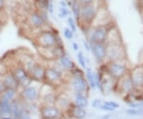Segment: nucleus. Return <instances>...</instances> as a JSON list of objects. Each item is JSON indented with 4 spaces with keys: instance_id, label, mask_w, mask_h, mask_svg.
Masks as SVG:
<instances>
[{
    "instance_id": "obj_1",
    "label": "nucleus",
    "mask_w": 143,
    "mask_h": 119,
    "mask_svg": "<svg viewBox=\"0 0 143 119\" xmlns=\"http://www.w3.org/2000/svg\"><path fill=\"white\" fill-rule=\"evenodd\" d=\"M100 68L111 76L114 80L117 81L130 72V69L122 61L117 62H107L101 64Z\"/></svg>"
},
{
    "instance_id": "obj_2",
    "label": "nucleus",
    "mask_w": 143,
    "mask_h": 119,
    "mask_svg": "<svg viewBox=\"0 0 143 119\" xmlns=\"http://www.w3.org/2000/svg\"><path fill=\"white\" fill-rule=\"evenodd\" d=\"M65 73L61 72L53 66H48L45 69L44 83L54 89L61 87L65 83Z\"/></svg>"
},
{
    "instance_id": "obj_3",
    "label": "nucleus",
    "mask_w": 143,
    "mask_h": 119,
    "mask_svg": "<svg viewBox=\"0 0 143 119\" xmlns=\"http://www.w3.org/2000/svg\"><path fill=\"white\" fill-rule=\"evenodd\" d=\"M57 34L50 30H41L34 38V43L37 48H52L57 46Z\"/></svg>"
},
{
    "instance_id": "obj_4",
    "label": "nucleus",
    "mask_w": 143,
    "mask_h": 119,
    "mask_svg": "<svg viewBox=\"0 0 143 119\" xmlns=\"http://www.w3.org/2000/svg\"><path fill=\"white\" fill-rule=\"evenodd\" d=\"M99 10L95 5V2L88 5H83L80 8V16L77 19L82 25L83 28H88L94 22Z\"/></svg>"
},
{
    "instance_id": "obj_5",
    "label": "nucleus",
    "mask_w": 143,
    "mask_h": 119,
    "mask_svg": "<svg viewBox=\"0 0 143 119\" xmlns=\"http://www.w3.org/2000/svg\"><path fill=\"white\" fill-rule=\"evenodd\" d=\"M134 91H135V90L129 73L122 77L119 78V80L115 81L113 92L122 96L123 98L131 94Z\"/></svg>"
},
{
    "instance_id": "obj_6",
    "label": "nucleus",
    "mask_w": 143,
    "mask_h": 119,
    "mask_svg": "<svg viewBox=\"0 0 143 119\" xmlns=\"http://www.w3.org/2000/svg\"><path fill=\"white\" fill-rule=\"evenodd\" d=\"M9 71L13 74V76L15 77L17 82L18 83L20 89L31 85L32 83L33 82L31 77L29 76V73L24 69V67H22L20 64H18V62L16 65L11 66V68L9 69Z\"/></svg>"
},
{
    "instance_id": "obj_7",
    "label": "nucleus",
    "mask_w": 143,
    "mask_h": 119,
    "mask_svg": "<svg viewBox=\"0 0 143 119\" xmlns=\"http://www.w3.org/2000/svg\"><path fill=\"white\" fill-rule=\"evenodd\" d=\"M108 28L103 25H98L93 28L91 34H88L87 41L90 43H106Z\"/></svg>"
},
{
    "instance_id": "obj_8",
    "label": "nucleus",
    "mask_w": 143,
    "mask_h": 119,
    "mask_svg": "<svg viewBox=\"0 0 143 119\" xmlns=\"http://www.w3.org/2000/svg\"><path fill=\"white\" fill-rule=\"evenodd\" d=\"M41 89L43 90V92L39 90L40 105H54L57 97V90L45 83L42 84Z\"/></svg>"
},
{
    "instance_id": "obj_9",
    "label": "nucleus",
    "mask_w": 143,
    "mask_h": 119,
    "mask_svg": "<svg viewBox=\"0 0 143 119\" xmlns=\"http://www.w3.org/2000/svg\"><path fill=\"white\" fill-rule=\"evenodd\" d=\"M69 86L74 94H84L88 95L90 88L85 76H69Z\"/></svg>"
},
{
    "instance_id": "obj_10",
    "label": "nucleus",
    "mask_w": 143,
    "mask_h": 119,
    "mask_svg": "<svg viewBox=\"0 0 143 119\" xmlns=\"http://www.w3.org/2000/svg\"><path fill=\"white\" fill-rule=\"evenodd\" d=\"M41 117L48 119H64V114L55 105H40L38 107Z\"/></svg>"
},
{
    "instance_id": "obj_11",
    "label": "nucleus",
    "mask_w": 143,
    "mask_h": 119,
    "mask_svg": "<svg viewBox=\"0 0 143 119\" xmlns=\"http://www.w3.org/2000/svg\"><path fill=\"white\" fill-rule=\"evenodd\" d=\"M107 47V62L122 61L125 55L124 49L120 43L106 44Z\"/></svg>"
},
{
    "instance_id": "obj_12",
    "label": "nucleus",
    "mask_w": 143,
    "mask_h": 119,
    "mask_svg": "<svg viewBox=\"0 0 143 119\" xmlns=\"http://www.w3.org/2000/svg\"><path fill=\"white\" fill-rule=\"evenodd\" d=\"M39 90L32 84L21 89L19 92V98L26 103H35L39 98Z\"/></svg>"
},
{
    "instance_id": "obj_13",
    "label": "nucleus",
    "mask_w": 143,
    "mask_h": 119,
    "mask_svg": "<svg viewBox=\"0 0 143 119\" xmlns=\"http://www.w3.org/2000/svg\"><path fill=\"white\" fill-rule=\"evenodd\" d=\"M129 74L134 90L137 92L143 90V66H138L130 70Z\"/></svg>"
},
{
    "instance_id": "obj_14",
    "label": "nucleus",
    "mask_w": 143,
    "mask_h": 119,
    "mask_svg": "<svg viewBox=\"0 0 143 119\" xmlns=\"http://www.w3.org/2000/svg\"><path fill=\"white\" fill-rule=\"evenodd\" d=\"M91 52L95 61L98 63L103 64L107 59V47L105 43H92L90 44Z\"/></svg>"
},
{
    "instance_id": "obj_15",
    "label": "nucleus",
    "mask_w": 143,
    "mask_h": 119,
    "mask_svg": "<svg viewBox=\"0 0 143 119\" xmlns=\"http://www.w3.org/2000/svg\"><path fill=\"white\" fill-rule=\"evenodd\" d=\"M26 109V102H23L18 97L17 99L11 102L10 116H11L13 119H20Z\"/></svg>"
},
{
    "instance_id": "obj_16",
    "label": "nucleus",
    "mask_w": 143,
    "mask_h": 119,
    "mask_svg": "<svg viewBox=\"0 0 143 119\" xmlns=\"http://www.w3.org/2000/svg\"><path fill=\"white\" fill-rule=\"evenodd\" d=\"M65 117L69 119H84L87 116L85 109L76 106L73 102L64 114Z\"/></svg>"
},
{
    "instance_id": "obj_17",
    "label": "nucleus",
    "mask_w": 143,
    "mask_h": 119,
    "mask_svg": "<svg viewBox=\"0 0 143 119\" xmlns=\"http://www.w3.org/2000/svg\"><path fill=\"white\" fill-rule=\"evenodd\" d=\"M27 22L30 27L35 30L42 29L47 23L42 19L39 11H32L27 17Z\"/></svg>"
},
{
    "instance_id": "obj_18",
    "label": "nucleus",
    "mask_w": 143,
    "mask_h": 119,
    "mask_svg": "<svg viewBox=\"0 0 143 119\" xmlns=\"http://www.w3.org/2000/svg\"><path fill=\"white\" fill-rule=\"evenodd\" d=\"M45 69L46 66H43L42 64L37 62L32 70L29 73V76L31 77L32 80L36 83H44L45 82Z\"/></svg>"
},
{
    "instance_id": "obj_19",
    "label": "nucleus",
    "mask_w": 143,
    "mask_h": 119,
    "mask_svg": "<svg viewBox=\"0 0 143 119\" xmlns=\"http://www.w3.org/2000/svg\"><path fill=\"white\" fill-rule=\"evenodd\" d=\"M72 104V101L71 98L67 96L66 94L61 93V94H57V97L55 102V106L60 109V111L65 114L66 110L69 108V106Z\"/></svg>"
},
{
    "instance_id": "obj_20",
    "label": "nucleus",
    "mask_w": 143,
    "mask_h": 119,
    "mask_svg": "<svg viewBox=\"0 0 143 119\" xmlns=\"http://www.w3.org/2000/svg\"><path fill=\"white\" fill-rule=\"evenodd\" d=\"M2 80L6 86V88H11V89H14L18 90L20 89L19 84L15 79V77L13 76V74L8 71L6 74H4L2 77Z\"/></svg>"
},
{
    "instance_id": "obj_21",
    "label": "nucleus",
    "mask_w": 143,
    "mask_h": 119,
    "mask_svg": "<svg viewBox=\"0 0 143 119\" xmlns=\"http://www.w3.org/2000/svg\"><path fill=\"white\" fill-rule=\"evenodd\" d=\"M57 61L59 63V65L61 66V68L67 73H68L76 66V63L67 55H64L61 57Z\"/></svg>"
},
{
    "instance_id": "obj_22",
    "label": "nucleus",
    "mask_w": 143,
    "mask_h": 119,
    "mask_svg": "<svg viewBox=\"0 0 143 119\" xmlns=\"http://www.w3.org/2000/svg\"><path fill=\"white\" fill-rule=\"evenodd\" d=\"M85 70L86 71L84 72V76L90 90H95L96 89V85H95V72H94V70L91 67H86Z\"/></svg>"
},
{
    "instance_id": "obj_23",
    "label": "nucleus",
    "mask_w": 143,
    "mask_h": 119,
    "mask_svg": "<svg viewBox=\"0 0 143 119\" xmlns=\"http://www.w3.org/2000/svg\"><path fill=\"white\" fill-rule=\"evenodd\" d=\"M72 102L76 106L85 109L88 106V95L84 94H75Z\"/></svg>"
},
{
    "instance_id": "obj_24",
    "label": "nucleus",
    "mask_w": 143,
    "mask_h": 119,
    "mask_svg": "<svg viewBox=\"0 0 143 119\" xmlns=\"http://www.w3.org/2000/svg\"><path fill=\"white\" fill-rule=\"evenodd\" d=\"M18 97H19V91L11 88H6V90L0 94V98L9 100L11 102L17 99Z\"/></svg>"
},
{
    "instance_id": "obj_25",
    "label": "nucleus",
    "mask_w": 143,
    "mask_h": 119,
    "mask_svg": "<svg viewBox=\"0 0 143 119\" xmlns=\"http://www.w3.org/2000/svg\"><path fill=\"white\" fill-rule=\"evenodd\" d=\"M0 107H1L3 115H10L11 108V102L0 98Z\"/></svg>"
},
{
    "instance_id": "obj_26",
    "label": "nucleus",
    "mask_w": 143,
    "mask_h": 119,
    "mask_svg": "<svg viewBox=\"0 0 143 119\" xmlns=\"http://www.w3.org/2000/svg\"><path fill=\"white\" fill-rule=\"evenodd\" d=\"M72 13L74 14L75 17L76 19H79V16H80V8H81V5L80 3L78 2V0H74L72 2Z\"/></svg>"
},
{
    "instance_id": "obj_27",
    "label": "nucleus",
    "mask_w": 143,
    "mask_h": 119,
    "mask_svg": "<svg viewBox=\"0 0 143 119\" xmlns=\"http://www.w3.org/2000/svg\"><path fill=\"white\" fill-rule=\"evenodd\" d=\"M68 73L70 74H69L70 77H74V76H84V74H85L83 70L81 69V68H80V67H78L76 65Z\"/></svg>"
},
{
    "instance_id": "obj_28",
    "label": "nucleus",
    "mask_w": 143,
    "mask_h": 119,
    "mask_svg": "<svg viewBox=\"0 0 143 119\" xmlns=\"http://www.w3.org/2000/svg\"><path fill=\"white\" fill-rule=\"evenodd\" d=\"M77 60H78L79 64L81 66V68L82 69H86V67H87L86 58H85V56L83 55V53L82 51H80L77 54Z\"/></svg>"
},
{
    "instance_id": "obj_29",
    "label": "nucleus",
    "mask_w": 143,
    "mask_h": 119,
    "mask_svg": "<svg viewBox=\"0 0 143 119\" xmlns=\"http://www.w3.org/2000/svg\"><path fill=\"white\" fill-rule=\"evenodd\" d=\"M68 24L69 26V29L73 32L76 33V21L75 19L72 17V16H68Z\"/></svg>"
},
{
    "instance_id": "obj_30",
    "label": "nucleus",
    "mask_w": 143,
    "mask_h": 119,
    "mask_svg": "<svg viewBox=\"0 0 143 119\" xmlns=\"http://www.w3.org/2000/svg\"><path fill=\"white\" fill-rule=\"evenodd\" d=\"M70 14L69 10L67 7H61L59 11V17L61 19H65V17L68 16Z\"/></svg>"
},
{
    "instance_id": "obj_31",
    "label": "nucleus",
    "mask_w": 143,
    "mask_h": 119,
    "mask_svg": "<svg viewBox=\"0 0 143 119\" xmlns=\"http://www.w3.org/2000/svg\"><path fill=\"white\" fill-rule=\"evenodd\" d=\"M103 105V101L101 100V99H99V98H96V99H94L92 102H91V106L95 109H99L100 108V106H102Z\"/></svg>"
},
{
    "instance_id": "obj_32",
    "label": "nucleus",
    "mask_w": 143,
    "mask_h": 119,
    "mask_svg": "<svg viewBox=\"0 0 143 119\" xmlns=\"http://www.w3.org/2000/svg\"><path fill=\"white\" fill-rule=\"evenodd\" d=\"M64 36L68 40H71L74 37V33L69 29V28H65L64 29Z\"/></svg>"
},
{
    "instance_id": "obj_33",
    "label": "nucleus",
    "mask_w": 143,
    "mask_h": 119,
    "mask_svg": "<svg viewBox=\"0 0 143 119\" xmlns=\"http://www.w3.org/2000/svg\"><path fill=\"white\" fill-rule=\"evenodd\" d=\"M103 104L111 107V108H113L114 109H119V104H118L117 102H112V101H103Z\"/></svg>"
},
{
    "instance_id": "obj_34",
    "label": "nucleus",
    "mask_w": 143,
    "mask_h": 119,
    "mask_svg": "<svg viewBox=\"0 0 143 119\" xmlns=\"http://www.w3.org/2000/svg\"><path fill=\"white\" fill-rule=\"evenodd\" d=\"M139 110L140 109H128L126 110V113L127 115H130V116H137L138 113H139Z\"/></svg>"
},
{
    "instance_id": "obj_35",
    "label": "nucleus",
    "mask_w": 143,
    "mask_h": 119,
    "mask_svg": "<svg viewBox=\"0 0 143 119\" xmlns=\"http://www.w3.org/2000/svg\"><path fill=\"white\" fill-rule=\"evenodd\" d=\"M20 119H33L31 114H30V112L29 111V109H27V106H26V110L24 111L23 114L22 115L21 118Z\"/></svg>"
},
{
    "instance_id": "obj_36",
    "label": "nucleus",
    "mask_w": 143,
    "mask_h": 119,
    "mask_svg": "<svg viewBox=\"0 0 143 119\" xmlns=\"http://www.w3.org/2000/svg\"><path fill=\"white\" fill-rule=\"evenodd\" d=\"M78 2L80 3L81 6L83 5H88V4H91L94 2H95V0H78Z\"/></svg>"
},
{
    "instance_id": "obj_37",
    "label": "nucleus",
    "mask_w": 143,
    "mask_h": 119,
    "mask_svg": "<svg viewBox=\"0 0 143 119\" xmlns=\"http://www.w3.org/2000/svg\"><path fill=\"white\" fill-rule=\"evenodd\" d=\"M100 109L103 110V111H107V112H112V111H115V109H114L113 108H111V107H109V106H106V105H104V104H103L102 106H100Z\"/></svg>"
},
{
    "instance_id": "obj_38",
    "label": "nucleus",
    "mask_w": 143,
    "mask_h": 119,
    "mask_svg": "<svg viewBox=\"0 0 143 119\" xmlns=\"http://www.w3.org/2000/svg\"><path fill=\"white\" fill-rule=\"evenodd\" d=\"M83 45L85 48V50L88 52H91V47H90V43L87 41V40H84L83 39Z\"/></svg>"
},
{
    "instance_id": "obj_39",
    "label": "nucleus",
    "mask_w": 143,
    "mask_h": 119,
    "mask_svg": "<svg viewBox=\"0 0 143 119\" xmlns=\"http://www.w3.org/2000/svg\"><path fill=\"white\" fill-rule=\"evenodd\" d=\"M5 90H6V86H5L4 83L2 80V77H0V94H1Z\"/></svg>"
},
{
    "instance_id": "obj_40",
    "label": "nucleus",
    "mask_w": 143,
    "mask_h": 119,
    "mask_svg": "<svg viewBox=\"0 0 143 119\" xmlns=\"http://www.w3.org/2000/svg\"><path fill=\"white\" fill-rule=\"evenodd\" d=\"M47 11H49L50 14H53V4L51 2L49 3V5H48V9H47Z\"/></svg>"
},
{
    "instance_id": "obj_41",
    "label": "nucleus",
    "mask_w": 143,
    "mask_h": 119,
    "mask_svg": "<svg viewBox=\"0 0 143 119\" xmlns=\"http://www.w3.org/2000/svg\"><path fill=\"white\" fill-rule=\"evenodd\" d=\"M72 49H73L74 51H79V45H78L77 43L73 42L72 44Z\"/></svg>"
},
{
    "instance_id": "obj_42",
    "label": "nucleus",
    "mask_w": 143,
    "mask_h": 119,
    "mask_svg": "<svg viewBox=\"0 0 143 119\" xmlns=\"http://www.w3.org/2000/svg\"><path fill=\"white\" fill-rule=\"evenodd\" d=\"M60 4H61V7H67V6H68L67 3L65 1H64V0L60 2Z\"/></svg>"
},
{
    "instance_id": "obj_43",
    "label": "nucleus",
    "mask_w": 143,
    "mask_h": 119,
    "mask_svg": "<svg viewBox=\"0 0 143 119\" xmlns=\"http://www.w3.org/2000/svg\"><path fill=\"white\" fill-rule=\"evenodd\" d=\"M111 117V115L109 114V113H107V114L103 115V116L102 117V119H110Z\"/></svg>"
},
{
    "instance_id": "obj_44",
    "label": "nucleus",
    "mask_w": 143,
    "mask_h": 119,
    "mask_svg": "<svg viewBox=\"0 0 143 119\" xmlns=\"http://www.w3.org/2000/svg\"><path fill=\"white\" fill-rule=\"evenodd\" d=\"M0 119H13V118H12V117L10 116V115H3Z\"/></svg>"
},
{
    "instance_id": "obj_45",
    "label": "nucleus",
    "mask_w": 143,
    "mask_h": 119,
    "mask_svg": "<svg viewBox=\"0 0 143 119\" xmlns=\"http://www.w3.org/2000/svg\"><path fill=\"white\" fill-rule=\"evenodd\" d=\"M4 5V0H0V9H1Z\"/></svg>"
},
{
    "instance_id": "obj_46",
    "label": "nucleus",
    "mask_w": 143,
    "mask_h": 119,
    "mask_svg": "<svg viewBox=\"0 0 143 119\" xmlns=\"http://www.w3.org/2000/svg\"><path fill=\"white\" fill-rule=\"evenodd\" d=\"M40 119H48V118H43V117H40Z\"/></svg>"
},
{
    "instance_id": "obj_47",
    "label": "nucleus",
    "mask_w": 143,
    "mask_h": 119,
    "mask_svg": "<svg viewBox=\"0 0 143 119\" xmlns=\"http://www.w3.org/2000/svg\"><path fill=\"white\" fill-rule=\"evenodd\" d=\"M49 1H50V0H49Z\"/></svg>"
}]
</instances>
